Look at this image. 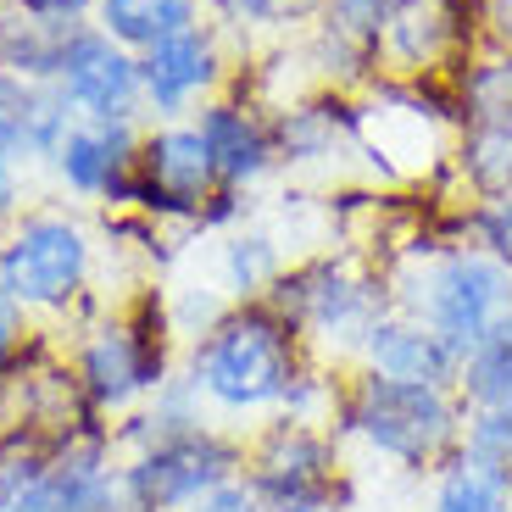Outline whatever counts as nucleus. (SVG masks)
Returning <instances> with one entry per match:
<instances>
[{
    "instance_id": "nucleus-1",
    "label": "nucleus",
    "mask_w": 512,
    "mask_h": 512,
    "mask_svg": "<svg viewBox=\"0 0 512 512\" xmlns=\"http://www.w3.org/2000/svg\"><path fill=\"white\" fill-rule=\"evenodd\" d=\"M307 362L312 351L301 329L262 295V301H229L223 318L184 346L179 373L195 384L206 418L234 435H251L256 423L284 412V396Z\"/></svg>"
},
{
    "instance_id": "nucleus-2",
    "label": "nucleus",
    "mask_w": 512,
    "mask_h": 512,
    "mask_svg": "<svg viewBox=\"0 0 512 512\" xmlns=\"http://www.w3.org/2000/svg\"><path fill=\"white\" fill-rule=\"evenodd\" d=\"M67 362H73V379L95 418L117 423L134 407H145L184 362V340L173 329V312H167V290L145 284L123 307H106L101 318L73 329Z\"/></svg>"
},
{
    "instance_id": "nucleus-3",
    "label": "nucleus",
    "mask_w": 512,
    "mask_h": 512,
    "mask_svg": "<svg viewBox=\"0 0 512 512\" xmlns=\"http://www.w3.org/2000/svg\"><path fill=\"white\" fill-rule=\"evenodd\" d=\"M462 418L468 401L457 390H435V384H401L379 379V373L346 368L340 384V407H334V435L357 446L362 457L396 468V474H440L462 446Z\"/></svg>"
},
{
    "instance_id": "nucleus-4",
    "label": "nucleus",
    "mask_w": 512,
    "mask_h": 512,
    "mask_svg": "<svg viewBox=\"0 0 512 512\" xmlns=\"http://www.w3.org/2000/svg\"><path fill=\"white\" fill-rule=\"evenodd\" d=\"M101 273V234L73 206H28L0 234V290L28 323H67L84 329L101 318L106 301L95 295Z\"/></svg>"
},
{
    "instance_id": "nucleus-5",
    "label": "nucleus",
    "mask_w": 512,
    "mask_h": 512,
    "mask_svg": "<svg viewBox=\"0 0 512 512\" xmlns=\"http://www.w3.org/2000/svg\"><path fill=\"white\" fill-rule=\"evenodd\" d=\"M384 273H390L396 307L429 323L462 357L496 329L501 312H512V268H501L496 256L474 251V245H462L457 234L407 245L401 262Z\"/></svg>"
},
{
    "instance_id": "nucleus-6",
    "label": "nucleus",
    "mask_w": 512,
    "mask_h": 512,
    "mask_svg": "<svg viewBox=\"0 0 512 512\" xmlns=\"http://www.w3.org/2000/svg\"><path fill=\"white\" fill-rule=\"evenodd\" d=\"M268 301L301 329L312 357L351 368L362 334L396 307L390 295V273L362 262L357 251H312L295 256L268 290Z\"/></svg>"
},
{
    "instance_id": "nucleus-7",
    "label": "nucleus",
    "mask_w": 512,
    "mask_h": 512,
    "mask_svg": "<svg viewBox=\"0 0 512 512\" xmlns=\"http://www.w3.org/2000/svg\"><path fill=\"white\" fill-rule=\"evenodd\" d=\"M234 474H245V435L223 423H195L123 457V512H190Z\"/></svg>"
},
{
    "instance_id": "nucleus-8",
    "label": "nucleus",
    "mask_w": 512,
    "mask_h": 512,
    "mask_svg": "<svg viewBox=\"0 0 512 512\" xmlns=\"http://www.w3.org/2000/svg\"><path fill=\"white\" fill-rule=\"evenodd\" d=\"M245 485L268 507L295 501H357L351 496L346 440L329 423L268 418L245 435Z\"/></svg>"
},
{
    "instance_id": "nucleus-9",
    "label": "nucleus",
    "mask_w": 512,
    "mask_h": 512,
    "mask_svg": "<svg viewBox=\"0 0 512 512\" xmlns=\"http://www.w3.org/2000/svg\"><path fill=\"white\" fill-rule=\"evenodd\" d=\"M479 45H485L479 0H407L379 39V78L446 84Z\"/></svg>"
},
{
    "instance_id": "nucleus-10",
    "label": "nucleus",
    "mask_w": 512,
    "mask_h": 512,
    "mask_svg": "<svg viewBox=\"0 0 512 512\" xmlns=\"http://www.w3.org/2000/svg\"><path fill=\"white\" fill-rule=\"evenodd\" d=\"M212 190H218V173H212V156H206V145H201V134H195L190 117L140 128L128 212H145V218H156L162 229L190 234Z\"/></svg>"
},
{
    "instance_id": "nucleus-11",
    "label": "nucleus",
    "mask_w": 512,
    "mask_h": 512,
    "mask_svg": "<svg viewBox=\"0 0 512 512\" xmlns=\"http://www.w3.org/2000/svg\"><path fill=\"white\" fill-rule=\"evenodd\" d=\"M234 62L229 39L206 23H190L179 34H167L162 45L140 51V95H145V123H179L195 117L212 95L229 90Z\"/></svg>"
},
{
    "instance_id": "nucleus-12",
    "label": "nucleus",
    "mask_w": 512,
    "mask_h": 512,
    "mask_svg": "<svg viewBox=\"0 0 512 512\" xmlns=\"http://www.w3.org/2000/svg\"><path fill=\"white\" fill-rule=\"evenodd\" d=\"M56 95L73 123H145L140 95V56L106 39L95 23L67 28L62 62H56Z\"/></svg>"
},
{
    "instance_id": "nucleus-13",
    "label": "nucleus",
    "mask_w": 512,
    "mask_h": 512,
    "mask_svg": "<svg viewBox=\"0 0 512 512\" xmlns=\"http://www.w3.org/2000/svg\"><path fill=\"white\" fill-rule=\"evenodd\" d=\"M140 128L145 123H73L45 173L56 179V190H62L67 201L101 206V212H128Z\"/></svg>"
},
{
    "instance_id": "nucleus-14",
    "label": "nucleus",
    "mask_w": 512,
    "mask_h": 512,
    "mask_svg": "<svg viewBox=\"0 0 512 512\" xmlns=\"http://www.w3.org/2000/svg\"><path fill=\"white\" fill-rule=\"evenodd\" d=\"M17 512H123V451L112 440V423L56 440L51 468Z\"/></svg>"
},
{
    "instance_id": "nucleus-15",
    "label": "nucleus",
    "mask_w": 512,
    "mask_h": 512,
    "mask_svg": "<svg viewBox=\"0 0 512 512\" xmlns=\"http://www.w3.org/2000/svg\"><path fill=\"white\" fill-rule=\"evenodd\" d=\"M195 134H201L206 156H212V173L218 184L251 195L256 184L279 167V134H273V106H262L256 95L223 90L190 117Z\"/></svg>"
},
{
    "instance_id": "nucleus-16",
    "label": "nucleus",
    "mask_w": 512,
    "mask_h": 512,
    "mask_svg": "<svg viewBox=\"0 0 512 512\" xmlns=\"http://www.w3.org/2000/svg\"><path fill=\"white\" fill-rule=\"evenodd\" d=\"M351 368L379 373V379H401V384H435V390H457L462 379V351L451 340H440L429 323H418L412 312L390 307L368 334H362Z\"/></svg>"
},
{
    "instance_id": "nucleus-17",
    "label": "nucleus",
    "mask_w": 512,
    "mask_h": 512,
    "mask_svg": "<svg viewBox=\"0 0 512 512\" xmlns=\"http://www.w3.org/2000/svg\"><path fill=\"white\" fill-rule=\"evenodd\" d=\"M67 128H73V112L62 106V95L51 84L0 73V162L6 167H17V173L51 167Z\"/></svg>"
},
{
    "instance_id": "nucleus-18",
    "label": "nucleus",
    "mask_w": 512,
    "mask_h": 512,
    "mask_svg": "<svg viewBox=\"0 0 512 512\" xmlns=\"http://www.w3.org/2000/svg\"><path fill=\"white\" fill-rule=\"evenodd\" d=\"M273 134H279V167H318L340 151H357V101L351 95H301V101L273 106Z\"/></svg>"
},
{
    "instance_id": "nucleus-19",
    "label": "nucleus",
    "mask_w": 512,
    "mask_h": 512,
    "mask_svg": "<svg viewBox=\"0 0 512 512\" xmlns=\"http://www.w3.org/2000/svg\"><path fill=\"white\" fill-rule=\"evenodd\" d=\"M290 262H295L290 245H284L273 229H256V223L223 234L218 256H212V268H218V290L229 295V301H262V295L279 284V273L290 268Z\"/></svg>"
},
{
    "instance_id": "nucleus-20",
    "label": "nucleus",
    "mask_w": 512,
    "mask_h": 512,
    "mask_svg": "<svg viewBox=\"0 0 512 512\" xmlns=\"http://www.w3.org/2000/svg\"><path fill=\"white\" fill-rule=\"evenodd\" d=\"M201 17H206L201 0H101L90 23L101 28L106 39H117L123 51L140 56V51H151V45H162L167 34L201 23Z\"/></svg>"
},
{
    "instance_id": "nucleus-21",
    "label": "nucleus",
    "mask_w": 512,
    "mask_h": 512,
    "mask_svg": "<svg viewBox=\"0 0 512 512\" xmlns=\"http://www.w3.org/2000/svg\"><path fill=\"white\" fill-rule=\"evenodd\" d=\"M462 123H507L512 117V45L485 39L457 73L446 78Z\"/></svg>"
},
{
    "instance_id": "nucleus-22",
    "label": "nucleus",
    "mask_w": 512,
    "mask_h": 512,
    "mask_svg": "<svg viewBox=\"0 0 512 512\" xmlns=\"http://www.w3.org/2000/svg\"><path fill=\"white\" fill-rule=\"evenodd\" d=\"M451 173L468 184V195H512V117L462 123L451 145Z\"/></svg>"
},
{
    "instance_id": "nucleus-23",
    "label": "nucleus",
    "mask_w": 512,
    "mask_h": 512,
    "mask_svg": "<svg viewBox=\"0 0 512 512\" xmlns=\"http://www.w3.org/2000/svg\"><path fill=\"white\" fill-rule=\"evenodd\" d=\"M62 39L56 28L23 17L17 6L0 0V73L34 78V84H56V62H62Z\"/></svg>"
},
{
    "instance_id": "nucleus-24",
    "label": "nucleus",
    "mask_w": 512,
    "mask_h": 512,
    "mask_svg": "<svg viewBox=\"0 0 512 512\" xmlns=\"http://www.w3.org/2000/svg\"><path fill=\"white\" fill-rule=\"evenodd\" d=\"M423 512H512V479L485 474L468 457H451L440 474H429Z\"/></svg>"
},
{
    "instance_id": "nucleus-25",
    "label": "nucleus",
    "mask_w": 512,
    "mask_h": 512,
    "mask_svg": "<svg viewBox=\"0 0 512 512\" xmlns=\"http://www.w3.org/2000/svg\"><path fill=\"white\" fill-rule=\"evenodd\" d=\"M457 396L462 401H512V312H501L496 329L462 357Z\"/></svg>"
},
{
    "instance_id": "nucleus-26",
    "label": "nucleus",
    "mask_w": 512,
    "mask_h": 512,
    "mask_svg": "<svg viewBox=\"0 0 512 512\" xmlns=\"http://www.w3.org/2000/svg\"><path fill=\"white\" fill-rule=\"evenodd\" d=\"M51 451H56V440L28 429V423L0 429V512L23 507V496L39 485V474L51 468Z\"/></svg>"
},
{
    "instance_id": "nucleus-27",
    "label": "nucleus",
    "mask_w": 512,
    "mask_h": 512,
    "mask_svg": "<svg viewBox=\"0 0 512 512\" xmlns=\"http://www.w3.org/2000/svg\"><path fill=\"white\" fill-rule=\"evenodd\" d=\"M457 457H468L485 474L512 479V401H468Z\"/></svg>"
},
{
    "instance_id": "nucleus-28",
    "label": "nucleus",
    "mask_w": 512,
    "mask_h": 512,
    "mask_svg": "<svg viewBox=\"0 0 512 512\" xmlns=\"http://www.w3.org/2000/svg\"><path fill=\"white\" fill-rule=\"evenodd\" d=\"M201 6H206V23L229 45H256L268 34H284V23L301 12L295 0H201Z\"/></svg>"
},
{
    "instance_id": "nucleus-29",
    "label": "nucleus",
    "mask_w": 512,
    "mask_h": 512,
    "mask_svg": "<svg viewBox=\"0 0 512 512\" xmlns=\"http://www.w3.org/2000/svg\"><path fill=\"white\" fill-rule=\"evenodd\" d=\"M451 234L462 245H474V251L496 256L501 268H512V195H474V201H462Z\"/></svg>"
},
{
    "instance_id": "nucleus-30",
    "label": "nucleus",
    "mask_w": 512,
    "mask_h": 512,
    "mask_svg": "<svg viewBox=\"0 0 512 512\" xmlns=\"http://www.w3.org/2000/svg\"><path fill=\"white\" fill-rule=\"evenodd\" d=\"M6 6H17L23 17H34V23H45V28H56V34H67V28L90 23L101 0H6Z\"/></svg>"
},
{
    "instance_id": "nucleus-31",
    "label": "nucleus",
    "mask_w": 512,
    "mask_h": 512,
    "mask_svg": "<svg viewBox=\"0 0 512 512\" xmlns=\"http://www.w3.org/2000/svg\"><path fill=\"white\" fill-rule=\"evenodd\" d=\"M28 340H34L28 318L0 312V407H6V384H12V373L23 368V357H28Z\"/></svg>"
},
{
    "instance_id": "nucleus-32",
    "label": "nucleus",
    "mask_w": 512,
    "mask_h": 512,
    "mask_svg": "<svg viewBox=\"0 0 512 512\" xmlns=\"http://www.w3.org/2000/svg\"><path fill=\"white\" fill-rule=\"evenodd\" d=\"M190 512H268V501H262V496H256L251 485H245V474H234L229 485L206 490V496L195 501Z\"/></svg>"
},
{
    "instance_id": "nucleus-33",
    "label": "nucleus",
    "mask_w": 512,
    "mask_h": 512,
    "mask_svg": "<svg viewBox=\"0 0 512 512\" xmlns=\"http://www.w3.org/2000/svg\"><path fill=\"white\" fill-rule=\"evenodd\" d=\"M23 212H28V173H17V167L0 162V234L12 229Z\"/></svg>"
},
{
    "instance_id": "nucleus-34",
    "label": "nucleus",
    "mask_w": 512,
    "mask_h": 512,
    "mask_svg": "<svg viewBox=\"0 0 512 512\" xmlns=\"http://www.w3.org/2000/svg\"><path fill=\"white\" fill-rule=\"evenodd\" d=\"M268 512H357V501H295V507H268Z\"/></svg>"
},
{
    "instance_id": "nucleus-35",
    "label": "nucleus",
    "mask_w": 512,
    "mask_h": 512,
    "mask_svg": "<svg viewBox=\"0 0 512 512\" xmlns=\"http://www.w3.org/2000/svg\"><path fill=\"white\" fill-rule=\"evenodd\" d=\"M295 6H301V12H318V6H323V0H295Z\"/></svg>"
}]
</instances>
